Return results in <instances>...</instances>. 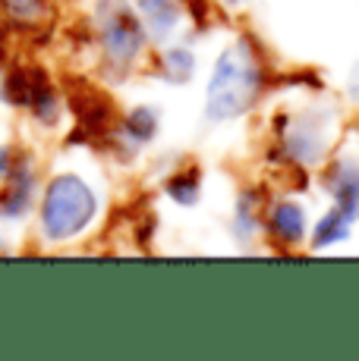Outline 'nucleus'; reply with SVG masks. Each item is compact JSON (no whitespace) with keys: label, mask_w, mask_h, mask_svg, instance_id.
Returning <instances> with one entry per match:
<instances>
[{"label":"nucleus","mask_w":359,"mask_h":361,"mask_svg":"<svg viewBox=\"0 0 359 361\" xmlns=\"http://www.w3.org/2000/svg\"><path fill=\"white\" fill-rule=\"evenodd\" d=\"M265 92V66L249 38L233 41L230 47H224L218 57L215 69L208 79V92H205V110L208 120L227 123L240 120L243 114H249L252 104Z\"/></svg>","instance_id":"nucleus-1"},{"label":"nucleus","mask_w":359,"mask_h":361,"mask_svg":"<svg viewBox=\"0 0 359 361\" xmlns=\"http://www.w3.org/2000/svg\"><path fill=\"white\" fill-rule=\"evenodd\" d=\"M95 211H98V198L79 176H73V173L57 176L47 185L45 207H41L45 235L54 242L73 239L95 220Z\"/></svg>","instance_id":"nucleus-2"},{"label":"nucleus","mask_w":359,"mask_h":361,"mask_svg":"<svg viewBox=\"0 0 359 361\" xmlns=\"http://www.w3.org/2000/svg\"><path fill=\"white\" fill-rule=\"evenodd\" d=\"M101 47L114 73H126L145 47V25L126 0H98Z\"/></svg>","instance_id":"nucleus-3"},{"label":"nucleus","mask_w":359,"mask_h":361,"mask_svg":"<svg viewBox=\"0 0 359 361\" xmlns=\"http://www.w3.org/2000/svg\"><path fill=\"white\" fill-rule=\"evenodd\" d=\"M328 114H302L296 120H290V129L284 132L287 157H293L300 164H319L324 151H328Z\"/></svg>","instance_id":"nucleus-4"},{"label":"nucleus","mask_w":359,"mask_h":361,"mask_svg":"<svg viewBox=\"0 0 359 361\" xmlns=\"http://www.w3.org/2000/svg\"><path fill=\"white\" fill-rule=\"evenodd\" d=\"M324 183H328V192L334 195V207L356 224L359 220V161L356 157L334 161Z\"/></svg>","instance_id":"nucleus-5"},{"label":"nucleus","mask_w":359,"mask_h":361,"mask_svg":"<svg viewBox=\"0 0 359 361\" xmlns=\"http://www.w3.org/2000/svg\"><path fill=\"white\" fill-rule=\"evenodd\" d=\"M268 226L284 245H300L306 239V214L296 201H278L268 214Z\"/></svg>","instance_id":"nucleus-6"},{"label":"nucleus","mask_w":359,"mask_h":361,"mask_svg":"<svg viewBox=\"0 0 359 361\" xmlns=\"http://www.w3.org/2000/svg\"><path fill=\"white\" fill-rule=\"evenodd\" d=\"M136 10L155 38H170V32L177 29L180 16H183L180 0H136Z\"/></svg>","instance_id":"nucleus-7"},{"label":"nucleus","mask_w":359,"mask_h":361,"mask_svg":"<svg viewBox=\"0 0 359 361\" xmlns=\"http://www.w3.org/2000/svg\"><path fill=\"white\" fill-rule=\"evenodd\" d=\"M73 110L82 120V126L92 132V135H105L110 129V120H114V110H110L107 98H101L98 92H92V88L73 94Z\"/></svg>","instance_id":"nucleus-8"},{"label":"nucleus","mask_w":359,"mask_h":361,"mask_svg":"<svg viewBox=\"0 0 359 361\" xmlns=\"http://www.w3.org/2000/svg\"><path fill=\"white\" fill-rule=\"evenodd\" d=\"M29 198H32V170L25 164H19L4 192V214H10V217L23 214L29 207Z\"/></svg>","instance_id":"nucleus-9"},{"label":"nucleus","mask_w":359,"mask_h":361,"mask_svg":"<svg viewBox=\"0 0 359 361\" xmlns=\"http://www.w3.org/2000/svg\"><path fill=\"white\" fill-rule=\"evenodd\" d=\"M350 226H353V220H350L347 214H341L337 207H331L319 224H315L312 245L315 248H328V245H334V242H343L350 235Z\"/></svg>","instance_id":"nucleus-10"},{"label":"nucleus","mask_w":359,"mask_h":361,"mask_svg":"<svg viewBox=\"0 0 359 361\" xmlns=\"http://www.w3.org/2000/svg\"><path fill=\"white\" fill-rule=\"evenodd\" d=\"M158 114L151 107H136L133 114L123 120V135L129 138L133 145H148L151 138L158 135Z\"/></svg>","instance_id":"nucleus-11"},{"label":"nucleus","mask_w":359,"mask_h":361,"mask_svg":"<svg viewBox=\"0 0 359 361\" xmlns=\"http://www.w3.org/2000/svg\"><path fill=\"white\" fill-rule=\"evenodd\" d=\"M192 73H196V57H192L186 47H170V51L161 57V75L167 82H174V85L189 82Z\"/></svg>","instance_id":"nucleus-12"},{"label":"nucleus","mask_w":359,"mask_h":361,"mask_svg":"<svg viewBox=\"0 0 359 361\" xmlns=\"http://www.w3.org/2000/svg\"><path fill=\"white\" fill-rule=\"evenodd\" d=\"M164 189H167V195L174 198L177 204L189 207V204H196V201H199L202 185H199V173L196 170H183V173H177V176H170Z\"/></svg>","instance_id":"nucleus-13"},{"label":"nucleus","mask_w":359,"mask_h":361,"mask_svg":"<svg viewBox=\"0 0 359 361\" xmlns=\"http://www.w3.org/2000/svg\"><path fill=\"white\" fill-rule=\"evenodd\" d=\"M6 13L23 25H35L47 16V4L45 0H6Z\"/></svg>","instance_id":"nucleus-14"},{"label":"nucleus","mask_w":359,"mask_h":361,"mask_svg":"<svg viewBox=\"0 0 359 361\" xmlns=\"http://www.w3.org/2000/svg\"><path fill=\"white\" fill-rule=\"evenodd\" d=\"M227 4H243V0H227Z\"/></svg>","instance_id":"nucleus-15"}]
</instances>
